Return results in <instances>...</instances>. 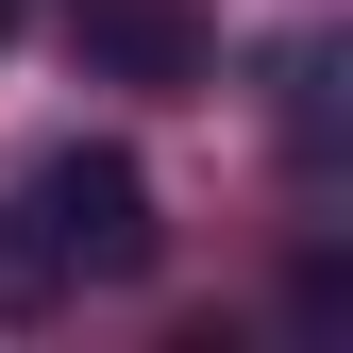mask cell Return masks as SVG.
<instances>
[{"label": "cell", "mask_w": 353, "mask_h": 353, "mask_svg": "<svg viewBox=\"0 0 353 353\" xmlns=\"http://www.w3.org/2000/svg\"><path fill=\"white\" fill-rule=\"evenodd\" d=\"M84 68H118V84H202L219 34L185 17V0H84Z\"/></svg>", "instance_id": "obj_2"}, {"label": "cell", "mask_w": 353, "mask_h": 353, "mask_svg": "<svg viewBox=\"0 0 353 353\" xmlns=\"http://www.w3.org/2000/svg\"><path fill=\"white\" fill-rule=\"evenodd\" d=\"M152 252H168L152 236V168L101 152V135H68V152H34L0 185V320H51L84 286H135Z\"/></svg>", "instance_id": "obj_1"}]
</instances>
